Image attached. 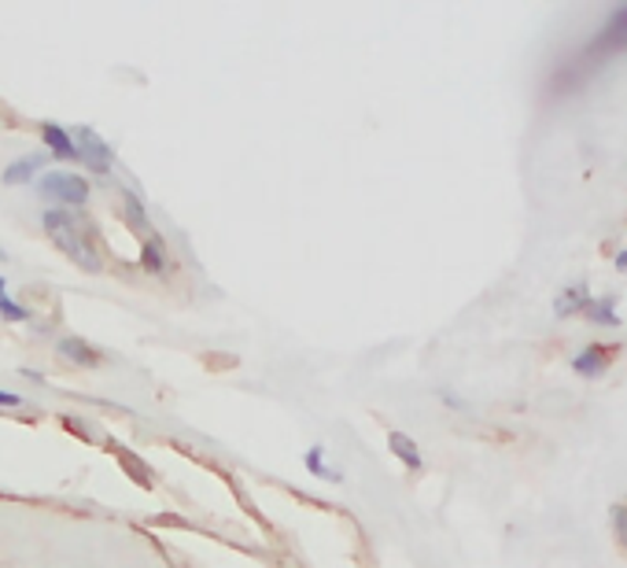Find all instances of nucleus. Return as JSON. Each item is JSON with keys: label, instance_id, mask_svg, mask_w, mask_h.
<instances>
[{"label": "nucleus", "instance_id": "nucleus-1", "mask_svg": "<svg viewBox=\"0 0 627 568\" xmlns=\"http://www.w3.org/2000/svg\"><path fill=\"white\" fill-rule=\"evenodd\" d=\"M41 225H45L52 244H56L79 270H85V273H101L104 270L101 251H96V229L82 211L49 207V211L41 214Z\"/></svg>", "mask_w": 627, "mask_h": 568}, {"label": "nucleus", "instance_id": "nucleus-2", "mask_svg": "<svg viewBox=\"0 0 627 568\" xmlns=\"http://www.w3.org/2000/svg\"><path fill=\"white\" fill-rule=\"evenodd\" d=\"M38 192L52 207H63V211H79V207L90 203V181L74 170H45L38 178Z\"/></svg>", "mask_w": 627, "mask_h": 568}, {"label": "nucleus", "instance_id": "nucleus-3", "mask_svg": "<svg viewBox=\"0 0 627 568\" xmlns=\"http://www.w3.org/2000/svg\"><path fill=\"white\" fill-rule=\"evenodd\" d=\"M74 140H79V162H85L96 178H104V173H112L115 170V151L112 145L101 137V134H93L90 126H82V129H71Z\"/></svg>", "mask_w": 627, "mask_h": 568}, {"label": "nucleus", "instance_id": "nucleus-4", "mask_svg": "<svg viewBox=\"0 0 627 568\" xmlns=\"http://www.w3.org/2000/svg\"><path fill=\"white\" fill-rule=\"evenodd\" d=\"M624 49H627V4L616 8V12L609 15V23H605L598 34H594V41L587 45V52H583V56L598 63V60L613 56V52H624Z\"/></svg>", "mask_w": 627, "mask_h": 568}, {"label": "nucleus", "instance_id": "nucleus-5", "mask_svg": "<svg viewBox=\"0 0 627 568\" xmlns=\"http://www.w3.org/2000/svg\"><path fill=\"white\" fill-rule=\"evenodd\" d=\"M45 162H49L45 151H30V156H19V159L8 162L4 170H0V181H4L8 189H15V185H30L34 178H41Z\"/></svg>", "mask_w": 627, "mask_h": 568}, {"label": "nucleus", "instance_id": "nucleus-6", "mask_svg": "<svg viewBox=\"0 0 627 568\" xmlns=\"http://www.w3.org/2000/svg\"><path fill=\"white\" fill-rule=\"evenodd\" d=\"M56 351H60L63 362L79 366V369H96V366H104V355L96 351V347H93L90 340H82V336H60Z\"/></svg>", "mask_w": 627, "mask_h": 568}, {"label": "nucleus", "instance_id": "nucleus-7", "mask_svg": "<svg viewBox=\"0 0 627 568\" xmlns=\"http://www.w3.org/2000/svg\"><path fill=\"white\" fill-rule=\"evenodd\" d=\"M620 355L616 347H605V344H587L583 351L572 358V369H576L579 377H602L605 369L613 366V358Z\"/></svg>", "mask_w": 627, "mask_h": 568}, {"label": "nucleus", "instance_id": "nucleus-8", "mask_svg": "<svg viewBox=\"0 0 627 568\" xmlns=\"http://www.w3.org/2000/svg\"><path fill=\"white\" fill-rule=\"evenodd\" d=\"M41 145L49 148L52 159L79 162V140H74L71 129H63L60 123H45V126H41Z\"/></svg>", "mask_w": 627, "mask_h": 568}, {"label": "nucleus", "instance_id": "nucleus-9", "mask_svg": "<svg viewBox=\"0 0 627 568\" xmlns=\"http://www.w3.org/2000/svg\"><path fill=\"white\" fill-rule=\"evenodd\" d=\"M123 218H126V225L129 229H137V233H145V236H151L156 233V229H151V218H148V207H145V200H140L137 192H129V189H123Z\"/></svg>", "mask_w": 627, "mask_h": 568}, {"label": "nucleus", "instance_id": "nucleus-10", "mask_svg": "<svg viewBox=\"0 0 627 568\" xmlns=\"http://www.w3.org/2000/svg\"><path fill=\"white\" fill-rule=\"evenodd\" d=\"M388 451L399 457V462L410 469V473H421V469H425L421 451H417V443L406 432H388Z\"/></svg>", "mask_w": 627, "mask_h": 568}, {"label": "nucleus", "instance_id": "nucleus-11", "mask_svg": "<svg viewBox=\"0 0 627 568\" xmlns=\"http://www.w3.org/2000/svg\"><path fill=\"white\" fill-rule=\"evenodd\" d=\"M140 270H148V273H167L170 270V255H167V248H163L159 233L145 236V244H140Z\"/></svg>", "mask_w": 627, "mask_h": 568}, {"label": "nucleus", "instance_id": "nucleus-12", "mask_svg": "<svg viewBox=\"0 0 627 568\" xmlns=\"http://www.w3.org/2000/svg\"><path fill=\"white\" fill-rule=\"evenodd\" d=\"M303 465H306V473L317 476V480H333V484H344V473H339V469H333V465L325 462V446H322V443L306 446Z\"/></svg>", "mask_w": 627, "mask_h": 568}, {"label": "nucleus", "instance_id": "nucleus-13", "mask_svg": "<svg viewBox=\"0 0 627 568\" xmlns=\"http://www.w3.org/2000/svg\"><path fill=\"white\" fill-rule=\"evenodd\" d=\"M587 303H591L587 284H572V288H565V292H561V296L554 299V314H557V318H572V314H583V311H587Z\"/></svg>", "mask_w": 627, "mask_h": 568}, {"label": "nucleus", "instance_id": "nucleus-14", "mask_svg": "<svg viewBox=\"0 0 627 568\" xmlns=\"http://www.w3.org/2000/svg\"><path fill=\"white\" fill-rule=\"evenodd\" d=\"M587 322L591 325H602V329H616V325H624L620 322V314H616V296H598V299H591L587 303Z\"/></svg>", "mask_w": 627, "mask_h": 568}, {"label": "nucleus", "instance_id": "nucleus-15", "mask_svg": "<svg viewBox=\"0 0 627 568\" xmlns=\"http://www.w3.org/2000/svg\"><path fill=\"white\" fill-rule=\"evenodd\" d=\"M0 318H4L8 325H23V322H30V307H23V303L12 296V288H8L4 277H0Z\"/></svg>", "mask_w": 627, "mask_h": 568}, {"label": "nucleus", "instance_id": "nucleus-16", "mask_svg": "<svg viewBox=\"0 0 627 568\" xmlns=\"http://www.w3.org/2000/svg\"><path fill=\"white\" fill-rule=\"evenodd\" d=\"M118 462H123V465L129 469V476H134L140 487H151V484H156V476H151V469H148L145 462H140L137 454H129V451H118Z\"/></svg>", "mask_w": 627, "mask_h": 568}, {"label": "nucleus", "instance_id": "nucleus-17", "mask_svg": "<svg viewBox=\"0 0 627 568\" xmlns=\"http://www.w3.org/2000/svg\"><path fill=\"white\" fill-rule=\"evenodd\" d=\"M613 532H616V543L627 550V506H613Z\"/></svg>", "mask_w": 627, "mask_h": 568}, {"label": "nucleus", "instance_id": "nucleus-18", "mask_svg": "<svg viewBox=\"0 0 627 568\" xmlns=\"http://www.w3.org/2000/svg\"><path fill=\"white\" fill-rule=\"evenodd\" d=\"M0 407L19 410V407H23V396H15V391H0Z\"/></svg>", "mask_w": 627, "mask_h": 568}, {"label": "nucleus", "instance_id": "nucleus-19", "mask_svg": "<svg viewBox=\"0 0 627 568\" xmlns=\"http://www.w3.org/2000/svg\"><path fill=\"white\" fill-rule=\"evenodd\" d=\"M439 399H443L447 407H454V410H466V399H458L454 391H439Z\"/></svg>", "mask_w": 627, "mask_h": 568}, {"label": "nucleus", "instance_id": "nucleus-20", "mask_svg": "<svg viewBox=\"0 0 627 568\" xmlns=\"http://www.w3.org/2000/svg\"><path fill=\"white\" fill-rule=\"evenodd\" d=\"M616 270L627 273V251H620V255H616Z\"/></svg>", "mask_w": 627, "mask_h": 568}, {"label": "nucleus", "instance_id": "nucleus-21", "mask_svg": "<svg viewBox=\"0 0 627 568\" xmlns=\"http://www.w3.org/2000/svg\"><path fill=\"white\" fill-rule=\"evenodd\" d=\"M0 262H4V244H0Z\"/></svg>", "mask_w": 627, "mask_h": 568}]
</instances>
